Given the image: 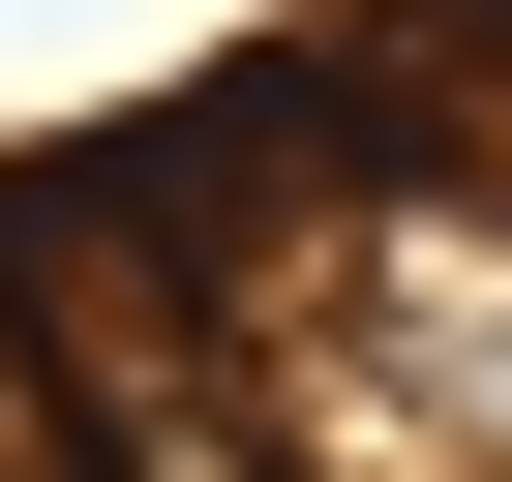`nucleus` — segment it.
<instances>
[{"instance_id":"obj_1","label":"nucleus","mask_w":512,"mask_h":482,"mask_svg":"<svg viewBox=\"0 0 512 482\" xmlns=\"http://www.w3.org/2000/svg\"><path fill=\"white\" fill-rule=\"evenodd\" d=\"M151 272H181V332H211L272 482H512V211L482 181L211 121L151 181Z\"/></svg>"}]
</instances>
